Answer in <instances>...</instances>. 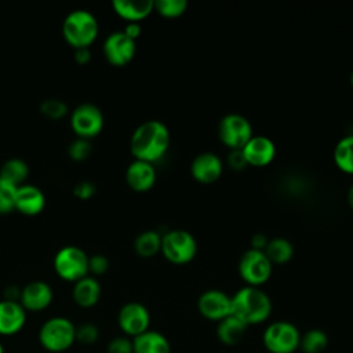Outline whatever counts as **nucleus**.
Instances as JSON below:
<instances>
[{
    "instance_id": "nucleus-1",
    "label": "nucleus",
    "mask_w": 353,
    "mask_h": 353,
    "mask_svg": "<svg viewBox=\"0 0 353 353\" xmlns=\"http://www.w3.org/2000/svg\"><path fill=\"white\" fill-rule=\"evenodd\" d=\"M171 143L168 127L160 120H146L132 132L130 150L135 160L154 163L161 159Z\"/></svg>"
},
{
    "instance_id": "nucleus-2",
    "label": "nucleus",
    "mask_w": 353,
    "mask_h": 353,
    "mask_svg": "<svg viewBox=\"0 0 353 353\" xmlns=\"http://www.w3.org/2000/svg\"><path fill=\"white\" fill-rule=\"evenodd\" d=\"M272 313V301L259 287L245 285L232 295V314L245 325L263 323Z\"/></svg>"
},
{
    "instance_id": "nucleus-3",
    "label": "nucleus",
    "mask_w": 353,
    "mask_h": 353,
    "mask_svg": "<svg viewBox=\"0 0 353 353\" xmlns=\"http://www.w3.org/2000/svg\"><path fill=\"white\" fill-rule=\"evenodd\" d=\"M99 33V23L95 15L83 8L70 11L62 22V36L73 48H90Z\"/></svg>"
},
{
    "instance_id": "nucleus-4",
    "label": "nucleus",
    "mask_w": 353,
    "mask_h": 353,
    "mask_svg": "<svg viewBox=\"0 0 353 353\" xmlns=\"http://www.w3.org/2000/svg\"><path fill=\"white\" fill-rule=\"evenodd\" d=\"M39 342L47 352H66L76 342V325L68 317H51L41 324L39 330Z\"/></svg>"
},
{
    "instance_id": "nucleus-5",
    "label": "nucleus",
    "mask_w": 353,
    "mask_h": 353,
    "mask_svg": "<svg viewBox=\"0 0 353 353\" xmlns=\"http://www.w3.org/2000/svg\"><path fill=\"white\" fill-rule=\"evenodd\" d=\"M90 255L77 245H65L57 251L54 256V270L57 276L65 281L76 283L88 276Z\"/></svg>"
},
{
    "instance_id": "nucleus-6",
    "label": "nucleus",
    "mask_w": 353,
    "mask_h": 353,
    "mask_svg": "<svg viewBox=\"0 0 353 353\" xmlns=\"http://www.w3.org/2000/svg\"><path fill=\"white\" fill-rule=\"evenodd\" d=\"M160 252L168 262L185 265L196 256L197 243L190 232L183 229H172L161 234Z\"/></svg>"
},
{
    "instance_id": "nucleus-7",
    "label": "nucleus",
    "mask_w": 353,
    "mask_h": 353,
    "mask_svg": "<svg viewBox=\"0 0 353 353\" xmlns=\"http://www.w3.org/2000/svg\"><path fill=\"white\" fill-rule=\"evenodd\" d=\"M262 342L270 353H294L299 349L301 334L290 321H273L265 328Z\"/></svg>"
},
{
    "instance_id": "nucleus-8",
    "label": "nucleus",
    "mask_w": 353,
    "mask_h": 353,
    "mask_svg": "<svg viewBox=\"0 0 353 353\" xmlns=\"http://www.w3.org/2000/svg\"><path fill=\"white\" fill-rule=\"evenodd\" d=\"M70 128L77 138L91 139L101 134L103 128V114L102 110L94 103H80L70 113Z\"/></svg>"
},
{
    "instance_id": "nucleus-9",
    "label": "nucleus",
    "mask_w": 353,
    "mask_h": 353,
    "mask_svg": "<svg viewBox=\"0 0 353 353\" xmlns=\"http://www.w3.org/2000/svg\"><path fill=\"white\" fill-rule=\"evenodd\" d=\"M252 135V125L243 114L228 113L218 123V137L230 150L243 149Z\"/></svg>"
},
{
    "instance_id": "nucleus-10",
    "label": "nucleus",
    "mask_w": 353,
    "mask_h": 353,
    "mask_svg": "<svg viewBox=\"0 0 353 353\" xmlns=\"http://www.w3.org/2000/svg\"><path fill=\"white\" fill-rule=\"evenodd\" d=\"M237 268L247 285L259 287L270 279L273 263L262 250L250 248L240 256Z\"/></svg>"
},
{
    "instance_id": "nucleus-11",
    "label": "nucleus",
    "mask_w": 353,
    "mask_h": 353,
    "mask_svg": "<svg viewBox=\"0 0 353 353\" xmlns=\"http://www.w3.org/2000/svg\"><path fill=\"white\" fill-rule=\"evenodd\" d=\"M105 59L113 66L128 65L137 52L135 40L130 39L123 30L112 32L102 44Z\"/></svg>"
},
{
    "instance_id": "nucleus-12",
    "label": "nucleus",
    "mask_w": 353,
    "mask_h": 353,
    "mask_svg": "<svg viewBox=\"0 0 353 353\" xmlns=\"http://www.w3.org/2000/svg\"><path fill=\"white\" fill-rule=\"evenodd\" d=\"M117 324L125 336L135 338L149 330V310L139 302L124 303L119 310Z\"/></svg>"
},
{
    "instance_id": "nucleus-13",
    "label": "nucleus",
    "mask_w": 353,
    "mask_h": 353,
    "mask_svg": "<svg viewBox=\"0 0 353 353\" xmlns=\"http://www.w3.org/2000/svg\"><path fill=\"white\" fill-rule=\"evenodd\" d=\"M200 314L212 321H221L232 314V296L221 290H207L197 299Z\"/></svg>"
},
{
    "instance_id": "nucleus-14",
    "label": "nucleus",
    "mask_w": 353,
    "mask_h": 353,
    "mask_svg": "<svg viewBox=\"0 0 353 353\" xmlns=\"http://www.w3.org/2000/svg\"><path fill=\"white\" fill-rule=\"evenodd\" d=\"M54 299L52 288L48 283L34 280L28 283L19 291V303L26 312H41L47 309Z\"/></svg>"
},
{
    "instance_id": "nucleus-15",
    "label": "nucleus",
    "mask_w": 353,
    "mask_h": 353,
    "mask_svg": "<svg viewBox=\"0 0 353 353\" xmlns=\"http://www.w3.org/2000/svg\"><path fill=\"white\" fill-rule=\"evenodd\" d=\"M248 165L265 167L270 164L276 156V145L266 135H252L241 149Z\"/></svg>"
},
{
    "instance_id": "nucleus-16",
    "label": "nucleus",
    "mask_w": 353,
    "mask_h": 353,
    "mask_svg": "<svg viewBox=\"0 0 353 353\" xmlns=\"http://www.w3.org/2000/svg\"><path fill=\"white\" fill-rule=\"evenodd\" d=\"M223 163L214 152H201L190 163V174L200 183H212L219 179Z\"/></svg>"
},
{
    "instance_id": "nucleus-17",
    "label": "nucleus",
    "mask_w": 353,
    "mask_h": 353,
    "mask_svg": "<svg viewBox=\"0 0 353 353\" xmlns=\"http://www.w3.org/2000/svg\"><path fill=\"white\" fill-rule=\"evenodd\" d=\"M46 208V194L40 188L30 183H23L17 188L15 193V211L34 216L43 212Z\"/></svg>"
},
{
    "instance_id": "nucleus-18",
    "label": "nucleus",
    "mask_w": 353,
    "mask_h": 353,
    "mask_svg": "<svg viewBox=\"0 0 353 353\" xmlns=\"http://www.w3.org/2000/svg\"><path fill=\"white\" fill-rule=\"evenodd\" d=\"M26 323V310L19 301H0V335L11 336L18 334Z\"/></svg>"
},
{
    "instance_id": "nucleus-19",
    "label": "nucleus",
    "mask_w": 353,
    "mask_h": 353,
    "mask_svg": "<svg viewBox=\"0 0 353 353\" xmlns=\"http://www.w3.org/2000/svg\"><path fill=\"white\" fill-rule=\"evenodd\" d=\"M127 185L138 193L148 192L156 182V168L152 163L135 160L131 161L125 170Z\"/></svg>"
},
{
    "instance_id": "nucleus-20",
    "label": "nucleus",
    "mask_w": 353,
    "mask_h": 353,
    "mask_svg": "<svg viewBox=\"0 0 353 353\" xmlns=\"http://www.w3.org/2000/svg\"><path fill=\"white\" fill-rule=\"evenodd\" d=\"M102 288L97 277L94 276H85L80 279L79 281L73 283L72 288V298L74 303L80 307L88 309L95 306L101 299Z\"/></svg>"
},
{
    "instance_id": "nucleus-21",
    "label": "nucleus",
    "mask_w": 353,
    "mask_h": 353,
    "mask_svg": "<svg viewBox=\"0 0 353 353\" xmlns=\"http://www.w3.org/2000/svg\"><path fill=\"white\" fill-rule=\"evenodd\" d=\"M113 11L127 22H138L153 12V0H114Z\"/></svg>"
},
{
    "instance_id": "nucleus-22",
    "label": "nucleus",
    "mask_w": 353,
    "mask_h": 353,
    "mask_svg": "<svg viewBox=\"0 0 353 353\" xmlns=\"http://www.w3.org/2000/svg\"><path fill=\"white\" fill-rule=\"evenodd\" d=\"M134 353H171L168 339L159 331L148 330L132 338Z\"/></svg>"
},
{
    "instance_id": "nucleus-23",
    "label": "nucleus",
    "mask_w": 353,
    "mask_h": 353,
    "mask_svg": "<svg viewBox=\"0 0 353 353\" xmlns=\"http://www.w3.org/2000/svg\"><path fill=\"white\" fill-rule=\"evenodd\" d=\"M247 328H248V325H245L236 316L230 314V316L222 319L221 321H218L216 336L223 345L234 346L244 338Z\"/></svg>"
},
{
    "instance_id": "nucleus-24",
    "label": "nucleus",
    "mask_w": 353,
    "mask_h": 353,
    "mask_svg": "<svg viewBox=\"0 0 353 353\" xmlns=\"http://www.w3.org/2000/svg\"><path fill=\"white\" fill-rule=\"evenodd\" d=\"M29 175V165L26 164L25 160L12 157L8 159L3 163L0 167V179L14 185L15 188L21 186L25 183Z\"/></svg>"
},
{
    "instance_id": "nucleus-25",
    "label": "nucleus",
    "mask_w": 353,
    "mask_h": 353,
    "mask_svg": "<svg viewBox=\"0 0 353 353\" xmlns=\"http://www.w3.org/2000/svg\"><path fill=\"white\" fill-rule=\"evenodd\" d=\"M161 248V234L157 230H143L134 240V251L142 258L154 256Z\"/></svg>"
},
{
    "instance_id": "nucleus-26",
    "label": "nucleus",
    "mask_w": 353,
    "mask_h": 353,
    "mask_svg": "<svg viewBox=\"0 0 353 353\" xmlns=\"http://www.w3.org/2000/svg\"><path fill=\"white\" fill-rule=\"evenodd\" d=\"M265 255L269 258L272 263H285L294 255V245L290 240L284 237H274L268 240L266 247L263 248Z\"/></svg>"
},
{
    "instance_id": "nucleus-27",
    "label": "nucleus",
    "mask_w": 353,
    "mask_h": 353,
    "mask_svg": "<svg viewBox=\"0 0 353 353\" xmlns=\"http://www.w3.org/2000/svg\"><path fill=\"white\" fill-rule=\"evenodd\" d=\"M332 157L341 171L353 174V135H346L336 142Z\"/></svg>"
},
{
    "instance_id": "nucleus-28",
    "label": "nucleus",
    "mask_w": 353,
    "mask_h": 353,
    "mask_svg": "<svg viewBox=\"0 0 353 353\" xmlns=\"http://www.w3.org/2000/svg\"><path fill=\"white\" fill-rule=\"evenodd\" d=\"M328 346V336L323 330L312 328L301 335L299 349L303 353H323Z\"/></svg>"
},
{
    "instance_id": "nucleus-29",
    "label": "nucleus",
    "mask_w": 353,
    "mask_h": 353,
    "mask_svg": "<svg viewBox=\"0 0 353 353\" xmlns=\"http://www.w3.org/2000/svg\"><path fill=\"white\" fill-rule=\"evenodd\" d=\"M188 8L186 0H153V11L164 18L181 17Z\"/></svg>"
},
{
    "instance_id": "nucleus-30",
    "label": "nucleus",
    "mask_w": 353,
    "mask_h": 353,
    "mask_svg": "<svg viewBox=\"0 0 353 353\" xmlns=\"http://www.w3.org/2000/svg\"><path fill=\"white\" fill-rule=\"evenodd\" d=\"M40 112L51 120H59L68 113V105L58 98H47L40 103Z\"/></svg>"
},
{
    "instance_id": "nucleus-31",
    "label": "nucleus",
    "mask_w": 353,
    "mask_h": 353,
    "mask_svg": "<svg viewBox=\"0 0 353 353\" xmlns=\"http://www.w3.org/2000/svg\"><path fill=\"white\" fill-rule=\"evenodd\" d=\"M15 193L17 188L3 179H0V215L10 214L15 210Z\"/></svg>"
},
{
    "instance_id": "nucleus-32",
    "label": "nucleus",
    "mask_w": 353,
    "mask_h": 353,
    "mask_svg": "<svg viewBox=\"0 0 353 353\" xmlns=\"http://www.w3.org/2000/svg\"><path fill=\"white\" fill-rule=\"evenodd\" d=\"M91 152H92V146H91L90 141L83 139V138H76L68 146V154L74 161H83V160L88 159Z\"/></svg>"
},
{
    "instance_id": "nucleus-33",
    "label": "nucleus",
    "mask_w": 353,
    "mask_h": 353,
    "mask_svg": "<svg viewBox=\"0 0 353 353\" xmlns=\"http://www.w3.org/2000/svg\"><path fill=\"white\" fill-rule=\"evenodd\" d=\"M99 338V330L94 323H83L76 327V341L83 345H92Z\"/></svg>"
},
{
    "instance_id": "nucleus-34",
    "label": "nucleus",
    "mask_w": 353,
    "mask_h": 353,
    "mask_svg": "<svg viewBox=\"0 0 353 353\" xmlns=\"http://www.w3.org/2000/svg\"><path fill=\"white\" fill-rule=\"evenodd\" d=\"M109 269V259L102 254H95L88 258V273L95 276H101L106 273Z\"/></svg>"
},
{
    "instance_id": "nucleus-35",
    "label": "nucleus",
    "mask_w": 353,
    "mask_h": 353,
    "mask_svg": "<svg viewBox=\"0 0 353 353\" xmlns=\"http://www.w3.org/2000/svg\"><path fill=\"white\" fill-rule=\"evenodd\" d=\"M106 350L108 353H134L132 339L128 336H116L108 343Z\"/></svg>"
},
{
    "instance_id": "nucleus-36",
    "label": "nucleus",
    "mask_w": 353,
    "mask_h": 353,
    "mask_svg": "<svg viewBox=\"0 0 353 353\" xmlns=\"http://www.w3.org/2000/svg\"><path fill=\"white\" fill-rule=\"evenodd\" d=\"M97 192V188L92 182L90 181H81L74 185L73 188V194L79 200H90Z\"/></svg>"
},
{
    "instance_id": "nucleus-37",
    "label": "nucleus",
    "mask_w": 353,
    "mask_h": 353,
    "mask_svg": "<svg viewBox=\"0 0 353 353\" xmlns=\"http://www.w3.org/2000/svg\"><path fill=\"white\" fill-rule=\"evenodd\" d=\"M228 164L230 168L233 170H243L247 164L241 149H236V150H230L229 156H228Z\"/></svg>"
},
{
    "instance_id": "nucleus-38",
    "label": "nucleus",
    "mask_w": 353,
    "mask_h": 353,
    "mask_svg": "<svg viewBox=\"0 0 353 353\" xmlns=\"http://www.w3.org/2000/svg\"><path fill=\"white\" fill-rule=\"evenodd\" d=\"M123 32H124L130 39L137 40V39L141 36L142 28H141V25H139L138 22H128V23L124 26Z\"/></svg>"
},
{
    "instance_id": "nucleus-39",
    "label": "nucleus",
    "mask_w": 353,
    "mask_h": 353,
    "mask_svg": "<svg viewBox=\"0 0 353 353\" xmlns=\"http://www.w3.org/2000/svg\"><path fill=\"white\" fill-rule=\"evenodd\" d=\"M91 59V51L90 48H79L74 50V61L79 65H85L87 62H90Z\"/></svg>"
},
{
    "instance_id": "nucleus-40",
    "label": "nucleus",
    "mask_w": 353,
    "mask_h": 353,
    "mask_svg": "<svg viewBox=\"0 0 353 353\" xmlns=\"http://www.w3.org/2000/svg\"><path fill=\"white\" fill-rule=\"evenodd\" d=\"M266 244H268V239L262 233H256L251 239V248H254V250H262L263 251Z\"/></svg>"
},
{
    "instance_id": "nucleus-41",
    "label": "nucleus",
    "mask_w": 353,
    "mask_h": 353,
    "mask_svg": "<svg viewBox=\"0 0 353 353\" xmlns=\"http://www.w3.org/2000/svg\"><path fill=\"white\" fill-rule=\"evenodd\" d=\"M347 204L353 210V183L350 185V188L347 190Z\"/></svg>"
},
{
    "instance_id": "nucleus-42",
    "label": "nucleus",
    "mask_w": 353,
    "mask_h": 353,
    "mask_svg": "<svg viewBox=\"0 0 353 353\" xmlns=\"http://www.w3.org/2000/svg\"><path fill=\"white\" fill-rule=\"evenodd\" d=\"M350 84H352V87H353V70H352V73H350Z\"/></svg>"
},
{
    "instance_id": "nucleus-43",
    "label": "nucleus",
    "mask_w": 353,
    "mask_h": 353,
    "mask_svg": "<svg viewBox=\"0 0 353 353\" xmlns=\"http://www.w3.org/2000/svg\"><path fill=\"white\" fill-rule=\"evenodd\" d=\"M0 353H4V347H3V343L0 342Z\"/></svg>"
}]
</instances>
